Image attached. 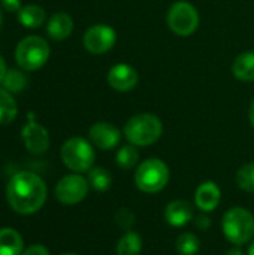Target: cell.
Returning a JSON list of instances; mask_svg holds the SVG:
<instances>
[{
  "label": "cell",
  "instance_id": "44dd1931",
  "mask_svg": "<svg viewBox=\"0 0 254 255\" xmlns=\"http://www.w3.org/2000/svg\"><path fill=\"white\" fill-rule=\"evenodd\" d=\"M88 185L96 191H106L112 184L111 173L103 167H91L87 175Z\"/></svg>",
  "mask_w": 254,
  "mask_h": 255
},
{
  "label": "cell",
  "instance_id": "7c38bea8",
  "mask_svg": "<svg viewBox=\"0 0 254 255\" xmlns=\"http://www.w3.org/2000/svg\"><path fill=\"white\" fill-rule=\"evenodd\" d=\"M21 137L27 151L31 154H43L49 148V134L46 128L33 120H28V123L22 127Z\"/></svg>",
  "mask_w": 254,
  "mask_h": 255
},
{
  "label": "cell",
  "instance_id": "9a60e30c",
  "mask_svg": "<svg viewBox=\"0 0 254 255\" xmlns=\"http://www.w3.org/2000/svg\"><path fill=\"white\" fill-rule=\"evenodd\" d=\"M73 31V19L66 12H55L48 24H46V33L52 40H66Z\"/></svg>",
  "mask_w": 254,
  "mask_h": 255
},
{
  "label": "cell",
  "instance_id": "d6986e66",
  "mask_svg": "<svg viewBox=\"0 0 254 255\" xmlns=\"http://www.w3.org/2000/svg\"><path fill=\"white\" fill-rule=\"evenodd\" d=\"M142 253V238L127 230L117 244V255H141Z\"/></svg>",
  "mask_w": 254,
  "mask_h": 255
},
{
  "label": "cell",
  "instance_id": "277c9868",
  "mask_svg": "<svg viewBox=\"0 0 254 255\" xmlns=\"http://www.w3.org/2000/svg\"><path fill=\"white\" fill-rule=\"evenodd\" d=\"M51 49L48 42L40 36H27L15 48V61L19 69L34 72L43 67L49 58Z\"/></svg>",
  "mask_w": 254,
  "mask_h": 255
},
{
  "label": "cell",
  "instance_id": "ffe728a7",
  "mask_svg": "<svg viewBox=\"0 0 254 255\" xmlns=\"http://www.w3.org/2000/svg\"><path fill=\"white\" fill-rule=\"evenodd\" d=\"M18 114V105L12 94L4 88H0V126L10 124Z\"/></svg>",
  "mask_w": 254,
  "mask_h": 255
},
{
  "label": "cell",
  "instance_id": "ba28073f",
  "mask_svg": "<svg viewBox=\"0 0 254 255\" xmlns=\"http://www.w3.org/2000/svg\"><path fill=\"white\" fill-rule=\"evenodd\" d=\"M115 42H117V33L112 27L106 24H94L88 27L82 36L84 48L94 55H100L111 51Z\"/></svg>",
  "mask_w": 254,
  "mask_h": 255
},
{
  "label": "cell",
  "instance_id": "3957f363",
  "mask_svg": "<svg viewBox=\"0 0 254 255\" xmlns=\"http://www.w3.org/2000/svg\"><path fill=\"white\" fill-rule=\"evenodd\" d=\"M222 229L231 244L237 247L246 245L254 236V215L246 208L234 206L223 215Z\"/></svg>",
  "mask_w": 254,
  "mask_h": 255
},
{
  "label": "cell",
  "instance_id": "603a6c76",
  "mask_svg": "<svg viewBox=\"0 0 254 255\" xmlns=\"http://www.w3.org/2000/svg\"><path fill=\"white\" fill-rule=\"evenodd\" d=\"M175 248L180 255H196L201 250V242L196 235L187 232V233H181L177 238Z\"/></svg>",
  "mask_w": 254,
  "mask_h": 255
},
{
  "label": "cell",
  "instance_id": "5bb4252c",
  "mask_svg": "<svg viewBox=\"0 0 254 255\" xmlns=\"http://www.w3.org/2000/svg\"><path fill=\"white\" fill-rule=\"evenodd\" d=\"M193 206L187 200H174L165 209V221L172 227H183L193 220Z\"/></svg>",
  "mask_w": 254,
  "mask_h": 255
},
{
  "label": "cell",
  "instance_id": "d6a6232c",
  "mask_svg": "<svg viewBox=\"0 0 254 255\" xmlns=\"http://www.w3.org/2000/svg\"><path fill=\"white\" fill-rule=\"evenodd\" d=\"M249 255H254V241L250 244V247H249Z\"/></svg>",
  "mask_w": 254,
  "mask_h": 255
},
{
  "label": "cell",
  "instance_id": "6da1fadb",
  "mask_svg": "<svg viewBox=\"0 0 254 255\" xmlns=\"http://www.w3.org/2000/svg\"><path fill=\"white\" fill-rule=\"evenodd\" d=\"M6 199L10 208L22 215L37 212L46 200V185L31 172L15 173L6 187Z\"/></svg>",
  "mask_w": 254,
  "mask_h": 255
},
{
  "label": "cell",
  "instance_id": "9c48e42d",
  "mask_svg": "<svg viewBox=\"0 0 254 255\" xmlns=\"http://www.w3.org/2000/svg\"><path fill=\"white\" fill-rule=\"evenodd\" d=\"M88 188V181L81 175H66L55 185V197L64 205H76L87 197Z\"/></svg>",
  "mask_w": 254,
  "mask_h": 255
},
{
  "label": "cell",
  "instance_id": "484cf974",
  "mask_svg": "<svg viewBox=\"0 0 254 255\" xmlns=\"http://www.w3.org/2000/svg\"><path fill=\"white\" fill-rule=\"evenodd\" d=\"M135 221H136V215L129 208H120L115 212V223L118 227H121L124 230H130L133 227Z\"/></svg>",
  "mask_w": 254,
  "mask_h": 255
},
{
  "label": "cell",
  "instance_id": "52a82bcc",
  "mask_svg": "<svg viewBox=\"0 0 254 255\" xmlns=\"http://www.w3.org/2000/svg\"><path fill=\"white\" fill-rule=\"evenodd\" d=\"M199 21L201 18L198 9L186 0L174 3L169 7L166 16V22L171 31L181 37L192 36L199 27Z\"/></svg>",
  "mask_w": 254,
  "mask_h": 255
},
{
  "label": "cell",
  "instance_id": "30bf717a",
  "mask_svg": "<svg viewBox=\"0 0 254 255\" xmlns=\"http://www.w3.org/2000/svg\"><path fill=\"white\" fill-rule=\"evenodd\" d=\"M88 139L96 148L102 151H108V149L118 146L121 140V131L118 130V127H115L111 123L99 121L90 127Z\"/></svg>",
  "mask_w": 254,
  "mask_h": 255
},
{
  "label": "cell",
  "instance_id": "7402d4cb",
  "mask_svg": "<svg viewBox=\"0 0 254 255\" xmlns=\"http://www.w3.org/2000/svg\"><path fill=\"white\" fill-rule=\"evenodd\" d=\"M115 161H117V166L121 167V169H124V170L133 169L138 164V161H139V151L132 143L123 145L117 151Z\"/></svg>",
  "mask_w": 254,
  "mask_h": 255
},
{
  "label": "cell",
  "instance_id": "7a4b0ae2",
  "mask_svg": "<svg viewBox=\"0 0 254 255\" xmlns=\"http://www.w3.org/2000/svg\"><path fill=\"white\" fill-rule=\"evenodd\" d=\"M124 137L135 146H150L156 143L163 133V124L157 115L138 114L124 126Z\"/></svg>",
  "mask_w": 254,
  "mask_h": 255
},
{
  "label": "cell",
  "instance_id": "8fae6325",
  "mask_svg": "<svg viewBox=\"0 0 254 255\" xmlns=\"http://www.w3.org/2000/svg\"><path fill=\"white\" fill-rule=\"evenodd\" d=\"M106 81L111 88L120 93H127L132 91L139 81V75L135 67L126 63H118L112 66L106 75Z\"/></svg>",
  "mask_w": 254,
  "mask_h": 255
},
{
  "label": "cell",
  "instance_id": "f546056e",
  "mask_svg": "<svg viewBox=\"0 0 254 255\" xmlns=\"http://www.w3.org/2000/svg\"><path fill=\"white\" fill-rule=\"evenodd\" d=\"M6 72H7V69H6L4 58L0 55V84L3 82V79H4V76H6Z\"/></svg>",
  "mask_w": 254,
  "mask_h": 255
},
{
  "label": "cell",
  "instance_id": "ac0fdd59",
  "mask_svg": "<svg viewBox=\"0 0 254 255\" xmlns=\"http://www.w3.org/2000/svg\"><path fill=\"white\" fill-rule=\"evenodd\" d=\"M46 19L45 9L39 4H25L18 12V21L25 28H39Z\"/></svg>",
  "mask_w": 254,
  "mask_h": 255
},
{
  "label": "cell",
  "instance_id": "1f68e13d",
  "mask_svg": "<svg viewBox=\"0 0 254 255\" xmlns=\"http://www.w3.org/2000/svg\"><path fill=\"white\" fill-rule=\"evenodd\" d=\"M225 255H244V253L241 250H238V248H232V250H229Z\"/></svg>",
  "mask_w": 254,
  "mask_h": 255
},
{
  "label": "cell",
  "instance_id": "4dcf8cb0",
  "mask_svg": "<svg viewBox=\"0 0 254 255\" xmlns=\"http://www.w3.org/2000/svg\"><path fill=\"white\" fill-rule=\"evenodd\" d=\"M249 121L254 127V99L253 102H252V105H250V109H249Z\"/></svg>",
  "mask_w": 254,
  "mask_h": 255
},
{
  "label": "cell",
  "instance_id": "e0dca14e",
  "mask_svg": "<svg viewBox=\"0 0 254 255\" xmlns=\"http://www.w3.org/2000/svg\"><path fill=\"white\" fill-rule=\"evenodd\" d=\"M0 255H22V238L13 229H0Z\"/></svg>",
  "mask_w": 254,
  "mask_h": 255
},
{
  "label": "cell",
  "instance_id": "5b68a950",
  "mask_svg": "<svg viewBox=\"0 0 254 255\" xmlns=\"http://www.w3.org/2000/svg\"><path fill=\"white\" fill-rule=\"evenodd\" d=\"M171 178L168 164L160 158H147L142 161L135 172V184L138 190L147 194L162 191Z\"/></svg>",
  "mask_w": 254,
  "mask_h": 255
},
{
  "label": "cell",
  "instance_id": "cb8c5ba5",
  "mask_svg": "<svg viewBox=\"0 0 254 255\" xmlns=\"http://www.w3.org/2000/svg\"><path fill=\"white\" fill-rule=\"evenodd\" d=\"M27 76L19 69H9L1 82L3 88L9 93H19L27 87Z\"/></svg>",
  "mask_w": 254,
  "mask_h": 255
},
{
  "label": "cell",
  "instance_id": "f1b7e54d",
  "mask_svg": "<svg viewBox=\"0 0 254 255\" xmlns=\"http://www.w3.org/2000/svg\"><path fill=\"white\" fill-rule=\"evenodd\" d=\"M195 224H196L198 229L205 230V229H208V227L211 226V220H210L208 217H204V215H202V217H198V218H196Z\"/></svg>",
  "mask_w": 254,
  "mask_h": 255
},
{
  "label": "cell",
  "instance_id": "e575fe53",
  "mask_svg": "<svg viewBox=\"0 0 254 255\" xmlns=\"http://www.w3.org/2000/svg\"><path fill=\"white\" fill-rule=\"evenodd\" d=\"M61 255H78V254H61Z\"/></svg>",
  "mask_w": 254,
  "mask_h": 255
},
{
  "label": "cell",
  "instance_id": "83f0119b",
  "mask_svg": "<svg viewBox=\"0 0 254 255\" xmlns=\"http://www.w3.org/2000/svg\"><path fill=\"white\" fill-rule=\"evenodd\" d=\"M22 255H49V253L43 245H31L22 253Z\"/></svg>",
  "mask_w": 254,
  "mask_h": 255
},
{
  "label": "cell",
  "instance_id": "2e32d148",
  "mask_svg": "<svg viewBox=\"0 0 254 255\" xmlns=\"http://www.w3.org/2000/svg\"><path fill=\"white\" fill-rule=\"evenodd\" d=\"M232 73L238 81L253 82L254 81V51L240 54L232 63Z\"/></svg>",
  "mask_w": 254,
  "mask_h": 255
},
{
  "label": "cell",
  "instance_id": "836d02e7",
  "mask_svg": "<svg viewBox=\"0 0 254 255\" xmlns=\"http://www.w3.org/2000/svg\"><path fill=\"white\" fill-rule=\"evenodd\" d=\"M0 25H1V9H0Z\"/></svg>",
  "mask_w": 254,
  "mask_h": 255
},
{
  "label": "cell",
  "instance_id": "8992f818",
  "mask_svg": "<svg viewBox=\"0 0 254 255\" xmlns=\"http://www.w3.org/2000/svg\"><path fill=\"white\" fill-rule=\"evenodd\" d=\"M60 155L64 166L75 173L88 172L93 167L96 158L93 145L79 136L67 139L61 146Z\"/></svg>",
  "mask_w": 254,
  "mask_h": 255
},
{
  "label": "cell",
  "instance_id": "4fadbf2b",
  "mask_svg": "<svg viewBox=\"0 0 254 255\" xmlns=\"http://www.w3.org/2000/svg\"><path fill=\"white\" fill-rule=\"evenodd\" d=\"M222 191L213 181L202 182L195 193V203L202 212H213L220 205Z\"/></svg>",
  "mask_w": 254,
  "mask_h": 255
},
{
  "label": "cell",
  "instance_id": "4316f807",
  "mask_svg": "<svg viewBox=\"0 0 254 255\" xmlns=\"http://www.w3.org/2000/svg\"><path fill=\"white\" fill-rule=\"evenodd\" d=\"M1 1V7L7 12H19L21 6V0H0Z\"/></svg>",
  "mask_w": 254,
  "mask_h": 255
},
{
  "label": "cell",
  "instance_id": "d4e9b609",
  "mask_svg": "<svg viewBox=\"0 0 254 255\" xmlns=\"http://www.w3.org/2000/svg\"><path fill=\"white\" fill-rule=\"evenodd\" d=\"M237 185L246 193H254V163H247L238 169Z\"/></svg>",
  "mask_w": 254,
  "mask_h": 255
}]
</instances>
